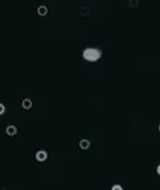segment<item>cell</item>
<instances>
[{
	"mask_svg": "<svg viewBox=\"0 0 160 190\" xmlns=\"http://www.w3.org/2000/svg\"><path fill=\"white\" fill-rule=\"evenodd\" d=\"M101 55H103V52H101L100 49H96V47H87L83 50V52H82V56H83V59L86 61H90V63H95V61L100 60L101 59Z\"/></svg>",
	"mask_w": 160,
	"mask_h": 190,
	"instance_id": "obj_1",
	"label": "cell"
},
{
	"mask_svg": "<svg viewBox=\"0 0 160 190\" xmlns=\"http://www.w3.org/2000/svg\"><path fill=\"white\" fill-rule=\"evenodd\" d=\"M35 157H36V160L38 162H44V161L48 160V152L44 151V149H41V151H38V152L36 153V156Z\"/></svg>",
	"mask_w": 160,
	"mask_h": 190,
	"instance_id": "obj_2",
	"label": "cell"
},
{
	"mask_svg": "<svg viewBox=\"0 0 160 190\" xmlns=\"http://www.w3.org/2000/svg\"><path fill=\"white\" fill-rule=\"evenodd\" d=\"M5 133H7L8 137H14V135L18 133V129L15 125H8L7 129H5Z\"/></svg>",
	"mask_w": 160,
	"mask_h": 190,
	"instance_id": "obj_3",
	"label": "cell"
},
{
	"mask_svg": "<svg viewBox=\"0 0 160 190\" xmlns=\"http://www.w3.org/2000/svg\"><path fill=\"white\" fill-rule=\"evenodd\" d=\"M33 103L32 101H31V98H23L22 100V107L25 108V110H30V108H32Z\"/></svg>",
	"mask_w": 160,
	"mask_h": 190,
	"instance_id": "obj_4",
	"label": "cell"
},
{
	"mask_svg": "<svg viewBox=\"0 0 160 190\" xmlns=\"http://www.w3.org/2000/svg\"><path fill=\"white\" fill-rule=\"evenodd\" d=\"M90 147H91V143H90L88 139H81L80 141V148L83 151H87Z\"/></svg>",
	"mask_w": 160,
	"mask_h": 190,
	"instance_id": "obj_5",
	"label": "cell"
},
{
	"mask_svg": "<svg viewBox=\"0 0 160 190\" xmlns=\"http://www.w3.org/2000/svg\"><path fill=\"white\" fill-rule=\"evenodd\" d=\"M48 11H49V9H48V6L46 5H40L37 8V14L40 15V17H45V15H48Z\"/></svg>",
	"mask_w": 160,
	"mask_h": 190,
	"instance_id": "obj_6",
	"label": "cell"
},
{
	"mask_svg": "<svg viewBox=\"0 0 160 190\" xmlns=\"http://www.w3.org/2000/svg\"><path fill=\"white\" fill-rule=\"evenodd\" d=\"M111 190H123V188H122V185L115 184V185H113L111 186Z\"/></svg>",
	"mask_w": 160,
	"mask_h": 190,
	"instance_id": "obj_7",
	"label": "cell"
},
{
	"mask_svg": "<svg viewBox=\"0 0 160 190\" xmlns=\"http://www.w3.org/2000/svg\"><path fill=\"white\" fill-rule=\"evenodd\" d=\"M5 114V106L3 103H0V115H4Z\"/></svg>",
	"mask_w": 160,
	"mask_h": 190,
	"instance_id": "obj_8",
	"label": "cell"
},
{
	"mask_svg": "<svg viewBox=\"0 0 160 190\" xmlns=\"http://www.w3.org/2000/svg\"><path fill=\"white\" fill-rule=\"evenodd\" d=\"M131 1V6H137V0H130Z\"/></svg>",
	"mask_w": 160,
	"mask_h": 190,
	"instance_id": "obj_9",
	"label": "cell"
},
{
	"mask_svg": "<svg viewBox=\"0 0 160 190\" xmlns=\"http://www.w3.org/2000/svg\"><path fill=\"white\" fill-rule=\"evenodd\" d=\"M156 172H158V175L160 176V165H158V167H156Z\"/></svg>",
	"mask_w": 160,
	"mask_h": 190,
	"instance_id": "obj_10",
	"label": "cell"
},
{
	"mask_svg": "<svg viewBox=\"0 0 160 190\" xmlns=\"http://www.w3.org/2000/svg\"><path fill=\"white\" fill-rule=\"evenodd\" d=\"M159 131H160V125H159Z\"/></svg>",
	"mask_w": 160,
	"mask_h": 190,
	"instance_id": "obj_11",
	"label": "cell"
},
{
	"mask_svg": "<svg viewBox=\"0 0 160 190\" xmlns=\"http://www.w3.org/2000/svg\"><path fill=\"white\" fill-rule=\"evenodd\" d=\"M3 190H4V189H3Z\"/></svg>",
	"mask_w": 160,
	"mask_h": 190,
	"instance_id": "obj_12",
	"label": "cell"
}]
</instances>
